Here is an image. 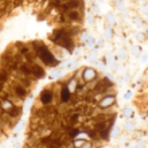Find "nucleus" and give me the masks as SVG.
Wrapping results in <instances>:
<instances>
[{
  "instance_id": "obj_1",
  "label": "nucleus",
  "mask_w": 148,
  "mask_h": 148,
  "mask_svg": "<svg viewBox=\"0 0 148 148\" xmlns=\"http://www.w3.org/2000/svg\"><path fill=\"white\" fill-rule=\"evenodd\" d=\"M28 45H30L32 50L36 53V55L39 57V59L42 61V63L45 66H47V67H58L59 66L61 61L55 58L54 54L51 53L50 47L47 46L45 42H42V40H34V42L28 43Z\"/></svg>"
},
{
  "instance_id": "obj_2",
  "label": "nucleus",
  "mask_w": 148,
  "mask_h": 148,
  "mask_svg": "<svg viewBox=\"0 0 148 148\" xmlns=\"http://www.w3.org/2000/svg\"><path fill=\"white\" fill-rule=\"evenodd\" d=\"M55 45H58L59 47H62L63 50L69 51V53H71V51L74 50V47H75L74 38H70V36H67V35H63L59 39H57V40H55Z\"/></svg>"
},
{
  "instance_id": "obj_3",
  "label": "nucleus",
  "mask_w": 148,
  "mask_h": 148,
  "mask_svg": "<svg viewBox=\"0 0 148 148\" xmlns=\"http://www.w3.org/2000/svg\"><path fill=\"white\" fill-rule=\"evenodd\" d=\"M54 100V92H53V88H46V89H43L39 94V98L38 101L42 104V105H50L51 102Z\"/></svg>"
},
{
  "instance_id": "obj_4",
  "label": "nucleus",
  "mask_w": 148,
  "mask_h": 148,
  "mask_svg": "<svg viewBox=\"0 0 148 148\" xmlns=\"http://www.w3.org/2000/svg\"><path fill=\"white\" fill-rule=\"evenodd\" d=\"M71 94L73 93H70V90L67 89L66 84H65L63 81H61V90H59V100H61V102L67 104V102L70 101Z\"/></svg>"
},
{
  "instance_id": "obj_5",
  "label": "nucleus",
  "mask_w": 148,
  "mask_h": 148,
  "mask_svg": "<svg viewBox=\"0 0 148 148\" xmlns=\"http://www.w3.org/2000/svg\"><path fill=\"white\" fill-rule=\"evenodd\" d=\"M98 77V73L96 69L93 67H84V70H82V78H84V81L85 82H90L96 79Z\"/></svg>"
},
{
  "instance_id": "obj_6",
  "label": "nucleus",
  "mask_w": 148,
  "mask_h": 148,
  "mask_svg": "<svg viewBox=\"0 0 148 148\" xmlns=\"http://www.w3.org/2000/svg\"><path fill=\"white\" fill-rule=\"evenodd\" d=\"M113 105H116V96H105L101 101L97 102V106L101 108V109L109 108V106H113Z\"/></svg>"
},
{
  "instance_id": "obj_7",
  "label": "nucleus",
  "mask_w": 148,
  "mask_h": 148,
  "mask_svg": "<svg viewBox=\"0 0 148 148\" xmlns=\"http://www.w3.org/2000/svg\"><path fill=\"white\" fill-rule=\"evenodd\" d=\"M30 66H31L32 74H34V77H35L36 79L43 78L45 75H46V69L43 67V65H38V63H30Z\"/></svg>"
},
{
  "instance_id": "obj_8",
  "label": "nucleus",
  "mask_w": 148,
  "mask_h": 148,
  "mask_svg": "<svg viewBox=\"0 0 148 148\" xmlns=\"http://www.w3.org/2000/svg\"><path fill=\"white\" fill-rule=\"evenodd\" d=\"M22 112H23L22 106H19V105H14V108H12V109H10L7 113L12 117V119H20V114H22Z\"/></svg>"
},
{
  "instance_id": "obj_9",
  "label": "nucleus",
  "mask_w": 148,
  "mask_h": 148,
  "mask_svg": "<svg viewBox=\"0 0 148 148\" xmlns=\"http://www.w3.org/2000/svg\"><path fill=\"white\" fill-rule=\"evenodd\" d=\"M10 78H11L10 71L5 70V69H3V67L0 66V84H5Z\"/></svg>"
},
{
  "instance_id": "obj_10",
  "label": "nucleus",
  "mask_w": 148,
  "mask_h": 148,
  "mask_svg": "<svg viewBox=\"0 0 148 148\" xmlns=\"http://www.w3.org/2000/svg\"><path fill=\"white\" fill-rule=\"evenodd\" d=\"M132 108L131 106H128V108H125L124 110H123V114H124V117H131L132 116Z\"/></svg>"
},
{
  "instance_id": "obj_11",
  "label": "nucleus",
  "mask_w": 148,
  "mask_h": 148,
  "mask_svg": "<svg viewBox=\"0 0 148 148\" xmlns=\"http://www.w3.org/2000/svg\"><path fill=\"white\" fill-rule=\"evenodd\" d=\"M86 42H88V45H90V46H93L94 39L92 38V36H88V38H86Z\"/></svg>"
}]
</instances>
